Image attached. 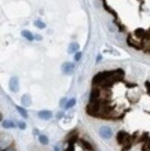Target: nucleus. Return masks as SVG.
I'll list each match as a JSON object with an SVG mask.
<instances>
[{"mask_svg": "<svg viewBox=\"0 0 150 151\" xmlns=\"http://www.w3.org/2000/svg\"><path fill=\"white\" fill-rule=\"evenodd\" d=\"M33 24L36 26L37 28H39V29H45L46 28V24L41 21H35L33 22Z\"/></svg>", "mask_w": 150, "mask_h": 151, "instance_id": "obj_11", "label": "nucleus"}, {"mask_svg": "<svg viewBox=\"0 0 150 151\" xmlns=\"http://www.w3.org/2000/svg\"><path fill=\"white\" fill-rule=\"evenodd\" d=\"M2 151H6V150H2Z\"/></svg>", "mask_w": 150, "mask_h": 151, "instance_id": "obj_22", "label": "nucleus"}, {"mask_svg": "<svg viewBox=\"0 0 150 151\" xmlns=\"http://www.w3.org/2000/svg\"><path fill=\"white\" fill-rule=\"evenodd\" d=\"M52 116H53V114H52V112L50 110H41V111L38 112V117L42 119V120L47 121V120L51 119Z\"/></svg>", "mask_w": 150, "mask_h": 151, "instance_id": "obj_4", "label": "nucleus"}, {"mask_svg": "<svg viewBox=\"0 0 150 151\" xmlns=\"http://www.w3.org/2000/svg\"><path fill=\"white\" fill-rule=\"evenodd\" d=\"M99 134L102 138L109 139L112 136V130H111V128L108 127V126H103V127L100 128Z\"/></svg>", "mask_w": 150, "mask_h": 151, "instance_id": "obj_2", "label": "nucleus"}, {"mask_svg": "<svg viewBox=\"0 0 150 151\" xmlns=\"http://www.w3.org/2000/svg\"><path fill=\"white\" fill-rule=\"evenodd\" d=\"M82 52H78V53H76V55H75L74 57V59L76 60V61H79L80 59H81V58H82Z\"/></svg>", "mask_w": 150, "mask_h": 151, "instance_id": "obj_14", "label": "nucleus"}, {"mask_svg": "<svg viewBox=\"0 0 150 151\" xmlns=\"http://www.w3.org/2000/svg\"><path fill=\"white\" fill-rule=\"evenodd\" d=\"M19 128H20L21 130H24L25 128H26V124H25V122H19Z\"/></svg>", "mask_w": 150, "mask_h": 151, "instance_id": "obj_16", "label": "nucleus"}, {"mask_svg": "<svg viewBox=\"0 0 150 151\" xmlns=\"http://www.w3.org/2000/svg\"><path fill=\"white\" fill-rule=\"evenodd\" d=\"M67 102V98L66 97H64V98H62L61 100H60V107H64V105H65V103Z\"/></svg>", "mask_w": 150, "mask_h": 151, "instance_id": "obj_17", "label": "nucleus"}, {"mask_svg": "<svg viewBox=\"0 0 150 151\" xmlns=\"http://www.w3.org/2000/svg\"><path fill=\"white\" fill-rule=\"evenodd\" d=\"M79 44H77V43H75V42H73V43H71V45L69 46V53L70 54H72V53H74L75 51H77L78 49H79Z\"/></svg>", "mask_w": 150, "mask_h": 151, "instance_id": "obj_7", "label": "nucleus"}, {"mask_svg": "<svg viewBox=\"0 0 150 151\" xmlns=\"http://www.w3.org/2000/svg\"><path fill=\"white\" fill-rule=\"evenodd\" d=\"M101 59H102V57H101V56L99 55V56H98V58H97V60H96V62H98V61H99Z\"/></svg>", "mask_w": 150, "mask_h": 151, "instance_id": "obj_20", "label": "nucleus"}, {"mask_svg": "<svg viewBox=\"0 0 150 151\" xmlns=\"http://www.w3.org/2000/svg\"><path fill=\"white\" fill-rule=\"evenodd\" d=\"M21 103H22V105L25 106V107H29L31 104H32V98L30 97L29 95H27V94H25L22 96L21 97Z\"/></svg>", "mask_w": 150, "mask_h": 151, "instance_id": "obj_5", "label": "nucleus"}, {"mask_svg": "<svg viewBox=\"0 0 150 151\" xmlns=\"http://www.w3.org/2000/svg\"><path fill=\"white\" fill-rule=\"evenodd\" d=\"M34 39H36V40H38V41H40V40H42V37L40 36V35H38V34H35V35H34Z\"/></svg>", "mask_w": 150, "mask_h": 151, "instance_id": "obj_18", "label": "nucleus"}, {"mask_svg": "<svg viewBox=\"0 0 150 151\" xmlns=\"http://www.w3.org/2000/svg\"><path fill=\"white\" fill-rule=\"evenodd\" d=\"M16 109H17V110H18V112L21 114L22 117L25 118V119L28 118V113H27V110H26V109H23V108H21V107H19V106H17Z\"/></svg>", "mask_w": 150, "mask_h": 151, "instance_id": "obj_8", "label": "nucleus"}, {"mask_svg": "<svg viewBox=\"0 0 150 151\" xmlns=\"http://www.w3.org/2000/svg\"><path fill=\"white\" fill-rule=\"evenodd\" d=\"M54 151H60V149H59V147H54Z\"/></svg>", "mask_w": 150, "mask_h": 151, "instance_id": "obj_19", "label": "nucleus"}, {"mask_svg": "<svg viewBox=\"0 0 150 151\" xmlns=\"http://www.w3.org/2000/svg\"><path fill=\"white\" fill-rule=\"evenodd\" d=\"M75 104H76V99H75V98H71V100L68 101V103H67V105H66V109H71V108H72Z\"/></svg>", "mask_w": 150, "mask_h": 151, "instance_id": "obj_13", "label": "nucleus"}, {"mask_svg": "<svg viewBox=\"0 0 150 151\" xmlns=\"http://www.w3.org/2000/svg\"><path fill=\"white\" fill-rule=\"evenodd\" d=\"M61 69H62V71L65 74H67V75H71V74L73 73V71H74L75 65L71 62H65L62 64Z\"/></svg>", "mask_w": 150, "mask_h": 151, "instance_id": "obj_3", "label": "nucleus"}, {"mask_svg": "<svg viewBox=\"0 0 150 151\" xmlns=\"http://www.w3.org/2000/svg\"><path fill=\"white\" fill-rule=\"evenodd\" d=\"M80 143L83 145V147H84L85 149H87V150H89V151L93 150V147H92V146L88 142L84 141V140H83V139H81V140H80Z\"/></svg>", "mask_w": 150, "mask_h": 151, "instance_id": "obj_10", "label": "nucleus"}, {"mask_svg": "<svg viewBox=\"0 0 150 151\" xmlns=\"http://www.w3.org/2000/svg\"><path fill=\"white\" fill-rule=\"evenodd\" d=\"M6 151H16L15 149H13V148H9V149H7Z\"/></svg>", "mask_w": 150, "mask_h": 151, "instance_id": "obj_21", "label": "nucleus"}, {"mask_svg": "<svg viewBox=\"0 0 150 151\" xmlns=\"http://www.w3.org/2000/svg\"><path fill=\"white\" fill-rule=\"evenodd\" d=\"M9 90L13 93H18L20 90V84L18 77H11L9 80Z\"/></svg>", "mask_w": 150, "mask_h": 151, "instance_id": "obj_1", "label": "nucleus"}, {"mask_svg": "<svg viewBox=\"0 0 150 151\" xmlns=\"http://www.w3.org/2000/svg\"><path fill=\"white\" fill-rule=\"evenodd\" d=\"M2 126H3L4 128L8 129V128H14V127H15V124H14L13 122H11V121L6 120V121H4V122H2Z\"/></svg>", "mask_w": 150, "mask_h": 151, "instance_id": "obj_9", "label": "nucleus"}, {"mask_svg": "<svg viewBox=\"0 0 150 151\" xmlns=\"http://www.w3.org/2000/svg\"><path fill=\"white\" fill-rule=\"evenodd\" d=\"M39 141L42 145H47L48 144V138L46 137V135H40L39 136Z\"/></svg>", "mask_w": 150, "mask_h": 151, "instance_id": "obj_12", "label": "nucleus"}, {"mask_svg": "<svg viewBox=\"0 0 150 151\" xmlns=\"http://www.w3.org/2000/svg\"><path fill=\"white\" fill-rule=\"evenodd\" d=\"M65 151H74V144H69V147Z\"/></svg>", "mask_w": 150, "mask_h": 151, "instance_id": "obj_15", "label": "nucleus"}, {"mask_svg": "<svg viewBox=\"0 0 150 151\" xmlns=\"http://www.w3.org/2000/svg\"><path fill=\"white\" fill-rule=\"evenodd\" d=\"M21 35L24 38H26L27 40H29V41H33V39H34V36L33 35V34H32L30 31H27V30L22 31V32H21Z\"/></svg>", "mask_w": 150, "mask_h": 151, "instance_id": "obj_6", "label": "nucleus"}]
</instances>
